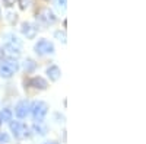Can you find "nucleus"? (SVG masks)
<instances>
[{
  "label": "nucleus",
  "mask_w": 146,
  "mask_h": 144,
  "mask_svg": "<svg viewBox=\"0 0 146 144\" xmlns=\"http://www.w3.org/2000/svg\"><path fill=\"white\" fill-rule=\"evenodd\" d=\"M54 35H56V38H57L58 41H62L63 44H66V41H67V39H66V34H64V32H62V31H57Z\"/></svg>",
  "instance_id": "15"
},
{
  "label": "nucleus",
  "mask_w": 146,
  "mask_h": 144,
  "mask_svg": "<svg viewBox=\"0 0 146 144\" xmlns=\"http://www.w3.org/2000/svg\"><path fill=\"white\" fill-rule=\"evenodd\" d=\"M0 119H2V122H10L12 121V111L10 109H3L2 114H0Z\"/></svg>",
  "instance_id": "12"
},
{
  "label": "nucleus",
  "mask_w": 146,
  "mask_h": 144,
  "mask_svg": "<svg viewBox=\"0 0 146 144\" xmlns=\"http://www.w3.org/2000/svg\"><path fill=\"white\" fill-rule=\"evenodd\" d=\"M3 57H5V51H3V48H0V61L3 60Z\"/></svg>",
  "instance_id": "20"
},
{
  "label": "nucleus",
  "mask_w": 146,
  "mask_h": 144,
  "mask_svg": "<svg viewBox=\"0 0 146 144\" xmlns=\"http://www.w3.org/2000/svg\"><path fill=\"white\" fill-rule=\"evenodd\" d=\"M47 74L53 82H56V80L60 79V76H62V70H60L57 66H51V67L47 68Z\"/></svg>",
  "instance_id": "10"
},
{
  "label": "nucleus",
  "mask_w": 146,
  "mask_h": 144,
  "mask_svg": "<svg viewBox=\"0 0 146 144\" xmlns=\"http://www.w3.org/2000/svg\"><path fill=\"white\" fill-rule=\"evenodd\" d=\"M36 20H38L41 25L48 26V25H51V23L56 22V16H54V13L50 9H42L40 13L36 15Z\"/></svg>",
  "instance_id": "5"
},
{
  "label": "nucleus",
  "mask_w": 146,
  "mask_h": 144,
  "mask_svg": "<svg viewBox=\"0 0 146 144\" xmlns=\"http://www.w3.org/2000/svg\"><path fill=\"white\" fill-rule=\"evenodd\" d=\"M45 144H57V143H54V141H51V143H45Z\"/></svg>",
  "instance_id": "21"
},
{
  "label": "nucleus",
  "mask_w": 146,
  "mask_h": 144,
  "mask_svg": "<svg viewBox=\"0 0 146 144\" xmlns=\"http://www.w3.org/2000/svg\"><path fill=\"white\" fill-rule=\"evenodd\" d=\"M29 85L34 86L35 89H40V90H45V89L48 87L47 82H45L42 77H34V79H31V80H29Z\"/></svg>",
  "instance_id": "9"
},
{
  "label": "nucleus",
  "mask_w": 146,
  "mask_h": 144,
  "mask_svg": "<svg viewBox=\"0 0 146 144\" xmlns=\"http://www.w3.org/2000/svg\"><path fill=\"white\" fill-rule=\"evenodd\" d=\"M21 32L25 35L27 38L32 39V38H35V35H36V26L32 25V23H29V22H23L22 28H21Z\"/></svg>",
  "instance_id": "7"
},
{
  "label": "nucleus",
  "mask_w": 146,
  "mask_h": 144,
  "mask_svg": "<svg viewBox=\"0 0 146 144\" xmlns=\"http://www.w3.org/2000/svg\"><path fill=\"white\" fill-rule=\"evenodd\" d=\"M47 112H48V105L42 101H36L31 105V114L35 122H42Z\"/></svg>",
  "instance_id": "2"
},
{
  "label": "nucleus",
  "mask_w": 146,
  "mask_h": 144,
  "mask_svg": "<svg viewBox=\"0 0 146 144\" xmlns=\"http://www.w3.org/2000/svg\"><path fill=\"white\" fill-rule=\"evenodd\" d=\"M29 112H31V103L28 101H21L15 108V114L18 118H25Z\"/></svg>",
  "instance_id": "6"
},
{
  "label": "nucleus",
  "mask_w": 146,
  "mask_h": 144,
  "mask_svg": "<svg viewBox=\"0 0 146 144\" xmlns=\"http://www.w3.org/2000/svg\"><path fill=\"white\" fill-rule=\"evenodd\" d=\"M66 3H67L66 0H57V6H58L60 9H63V10L66 9Z\"/></svg>",
  "instance_id": "18"
},
{
  "label": "nucleus",
  "mask_w": 146,
  "mask_h": 144,
  "mask_svg": "<svg viewBox=\"0 0 146 144\" xmlns=\"http://www.w3.org/2000/svg\"><path fill=\"white\" fill-rule=\"evenodd\" d=\"M23 67H25V70H27V71H32V70L36 67V64H35V61H34V60L28 58L27 61H25V64H23Z\"/></svg>",
  "instance_id": "13"
},
{
  "label": "nucleus",
  "mask_w": 146,
  "mask_h": 144,
  "mask_svg": "<svg viewBox=\"0 0 146 144\" xmlns=\"http://www.w3.org/2000/svg\"><path fill=\"white\" fill-rule=\"evenodd\" d=\"M34 50H35V53L38 54V55L53 54V53H54V45H53V42L47 41V39H40L38 42L35 44Z\"/></svg>",
  "instance_id": "3"
},
{
  "label": "nucleus",
  "mask_w": 146,
  "mask_h": 144,
  "mask_svg": "<svg viewBox=\"0 0 146 144\" xmlns=\"http://www.w3.org/2000/svg\"><path fill=\"white\" fill-rule=\"evenodd\" d=\"M10 131L13 133L16 138H23L29 135V130L27 125H23L19 121H10Z\"/></svg>",
  "instance_id": "4"
},
{
  "label": "nucleus",
  "mask_w": 146,
  "mask_h": 144,
  "mask_svg": "<svg viewBox=\"0 0 146 144\" xmlns=\"http://www.w3.org/2000/svg\"><path fill=\"white\" fill-rule=\"evenodd\" d=\"M3 5L7 6V7H10V6L15 5V0H3Z\"/></svg>",
  "instance_id": "19"
},
{
  "label": "nucleus",
  "mask_w": 146,
  "mask_h": 144,
  "mask_svg": "<svg viewBox=\"0 0 146 144\" xmlns=\"http://www.w3.org/2000/svg\"><path fill=\"white\" fill-rule=\"evenodd\" d=\"M0 125H2V119H0Z\"/></svg>",
  "instance_id": "22"
},
{
  "label": "nucleus",
  "mask_w": 146,
  "mask_h": 144,
  "mask_svg": "<svg viewBox=\"0 0 146 144\" xmlns=\"http://www.w3.org/2000/svg\"><path fill=\"white\" fill-rule=\"evenodd\" d=\"M16 13H7V20L10 22V23H15L16 22Z\"/></svg>",
  "instance_id": "17"
},
{
  "label": "nucleus",
  "mask_w": 146,
  "mask_h": 144,
  "mask_svg": "<svg viewBox=\"0 0 146 144\" xmlns=\"http://www.w3.org/2000/svg\"><path fill=\"white\" fill-rule=\"evenodd\" d=\"M18 68H19V66L16 63V60H13V58L2 60V63H0V76L5 79H9L16 73Z\"/></svg>",
  "instance_id": "1"
},
{
  "label": "nucleus",
  "mask_w": 146,
  "mask_h": 144,
  "mask_svg": "<svg viewBox=\"0 0 146 144\" xmlns=\"http://www.w3.org/2000/svg\"><path fill=\"white\" fill-rule=\"evenodd\" d=\"M7 141H9V135L6 133H0V144L7 143Z\"/></svg>",
  "instance_id": "16"
},
{
  "label": "nucleus",
  "mask_w": 146,
  "mask_h": 144,
  "mask_svg": "<svg viewBox=\"0 0 146 144\" xmlns=\"http://www.w3.org/2000/svg\"><path fill=\"white\" fill-rule=\"evenodd\" d=\"M19 2V6H21V9H28V7H31L32 5H34V0H18Z\"/></svg>",
  "instance_id": "14"
},
{
  "label": "nucleus",
  "mask_w": 146,
  "mask_h": 144,
  "mask_svg": "<svg viewBox=\"0 0 146 144\" xmlns=\"http://www.w3.org/2000/svg\"><path fill=\"white\" fill-rule=\"evenodd\" d=\"M5 54H7L10 58H18L21 55V45H16V44H7L5 45Z\"/></svg>",
  "instance_id": "8"
},
{
  "label": "nucleus",
  "mask_w": 146,
  "mask_h": 144,
  "mask_svg": "<svg viewBox=\"0 0 146 144\" xmlns=\"http://www.w3.org/2000/svg\"><path fill=\"white\" fill-rule=\"evenodd\" d=\"M32 130H34V133L38 134V135H45L47 134V127L42 122H35L34 127H32Z\"/></svg>",
  "instance_id": "11"
}]
</instances>
